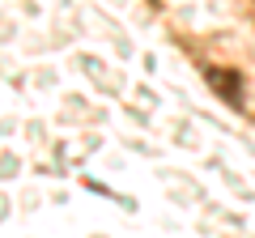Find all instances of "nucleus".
Instances as JSON below:
<instances>
[{"mask_svg":"<svg viewBox=\"0 0 255 238\" xmlns=\"http://www.w3.org/2000/svg\"><path fill=\"white\" fill-rule=\"evenodd\" d=\"M204 77H209V85L230 102V107H238V102H243V77H238L234 68H209Z\"/></svg>","mask_w":255,"mask_h":238,"instance_id":"f257e3e1","label":"nucleus"}]
</instances>
